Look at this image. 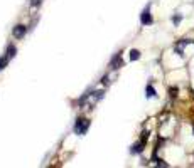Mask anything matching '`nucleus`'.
<instances>
[{"label": "nucleus", "instance_id": "7", "mask_svg": "<svg viewBox=\"0 0 194 168\" xmlns=\"http://www.w3.org/2000/svg\"><path fill=\"white\" fill-rule=\"evenodd\" d=\"M145 92H147V94H145V96H147V98H154V96H155V89H154V88H152L150 84H149V86H147V89H145Z\"/></svg>", "mask_w": 194, "mask_h": 168}, {"label": "nucleus", "instance_id": "9", "mask_svg": "<svg viewBox=\"0 0 194 168\" xmlns=\"http://www.w3.org/2000/svg\"><path fill=\"white\" fill-rule=\"evenodd\" d=\"M181 20H182L181 15H174V17H172V22H174L176 25H179V22H181Z\"/></svg>", "mask_w": 194, "mask_h": 168}, {"label": "nucleus", "instance_id": "5", "mask_svg": "<svg viewBox=\"0 0 194 168\" xmlns=\"http://www.w3.org/2000/svg\"><path fill=\"white\" fill-rule=\"evenodd\" d=\"M130 59H132V61H138V59H140V52H138L137 49H132L130 50Z\"/></svg>", "mask_w": 194, "mask_h": 168}, {"label": "nucleus", "instance_id": "10", "mask_svg": "<svg viewBox=\"0 0 194 168\" xmlns=\"http://www.w3.org/2000/svg\"><path fill=\"white\" fill-rule=\"evenodd\" d=\"M7 59H9V57H2V59H0V69H4V67L7 66Z\"/></svg>", "mask_w": 194, "mask_h": 168}, {"label": "nucleus", "instance_id": "8", "mask_svg": "<svg viewBox=\"0 0 194 168\" xmlns=\"http://www.w3.org/2000/svg\"><path fill=\"white\" fill-rule=\"evenodd\" d=\"M14 56H15V47H14V46H9V49H7V57L12 59Z\"/></svg>", "mask_w": 194, "mask_h": 168}, {"label": "nucleus", "instance_id": "2", "mask_svg": "<svg viewBox=\"0 0 194 168\" xmlns=\"http://www.w3.org/2000/svg\"><path fill=\"white\" fill-rule=\"evenodd\" d=\"M140 22H142L143 25H150L152 24V17H150V7L147 5L145 8H143L142 15H140Z\"/></svg>", "mask_w": 194, "mask_h": 168}, {"label": "nucleus", "instance_id": "3", "mask_svg": "<svg viewBox=\"0 0 194 168\" xmlns=\"http://www.w3.org/2000/svg\"><path fill=\"white\" fill-rule=\"evenodd\" d=\"M12 34H14V37H17V39L24 37V34H26V27H24V25H15L14 30H12Z\"/></svg>", "mask_w": 194, "mask_h": 168}, {"label": "nucleus", "instance_id": "11", "mask_svg": "<svg viewBox=\"0 0 194 168\" xmlns=\"http://www.w3.org/2000/svg\"><path fill=\"white\" fill-rule=\"evenodd\" d=\"M95 98H96V99H101V98H103V91H96L95 92Z\"/></svg>", "mask_w": 194, "mask_h": 168}, {"label": "nucleus", "instance_id": "4", "mask_svg": "<svg viewBox=\"0 0 194 168\" xmlns=\"http://www.w3.org/2000/svg\"><path fill=\"white\" fill-rule=\"evenodd\" d=\"M143 145H145V143L143 141H140V143H137V145H134V146H132V153H142V150H143Z\"/></svg>", "mask_w": 194, "mask_h": 168}, {"label": "nucleus", "instance_id": "1", "mask_svg": "<svg viewBox=\"0 0 194 168\" xmlns=\"http://www.w3.org/2000/svg\"><path fill=\"white\" fill-rule=\"evenodd\" d=\"M88 126H90V121L88 119H78L76 121V124H74V131H76L78 134H85L86 133V130H88Z\"/></svg>", "mask_w": 194, "mask_h": 168}, {"label": "nucleus", "instance_id": "6", "mask_svg": "<svg viewBox=\"0 0 194 168\" xmlns=\"http://www.w3.org/2000/svg\"><path fill=\"white\" fill-rule=\"evenodd\" d=\"M116 66H122L120 54H118V56H115V57H113V61H112V67H113V69H116Z\"/></svg>", "mask_w": 194, "mask_h": 168}]
</instances>
